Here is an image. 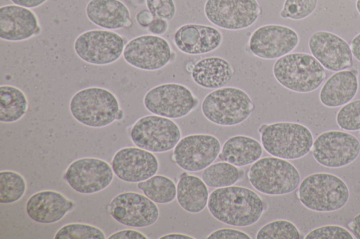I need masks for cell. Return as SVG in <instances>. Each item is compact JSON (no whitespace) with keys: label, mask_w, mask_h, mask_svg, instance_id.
<instances>
[{"label":"cell","mask_w":360,"mask_h":239,"mask_svg":"<svg viewBox=\"0 0 360 239\" xmlns=\"http://www.w3.org/2000/svg\"><path fill=\"white\" fill-rule=\"evenodd\" d=\"M207 207L210 214L220 222L245 227L257 222L267 205L252 189L232 185L213 190Z\"/></svg>","instance_id":"obj_1"},{"label":"cell","mask_w":360,"mask_h":239,"mask_svg":"<svg viewBox=\"0 0 360 239\" xmlns=\"http://www.w3.org/2000/svg\"><path fill=\"white\" fill-rule=\"evenodd\" d=\"M69 109L77 121L90 128H103L122 117L117 97L101 87L85 88L75 93Z\"/></svg>","instance_id":"obj_2"},{"label":"cell","mask_w":360,"mask_h":239,"mask_svg":"<svg viewBox=\"0 0 360 239\" xmlns=\"http://www.w3.org/2000/svg\"><path fill=\"white\" fill-rule=\"evenodd\" d=\"M259 132L263 149L272 156L296 160L311 151L313 135L301 123L283 121L264 124Z\"/></svg>","instance_id":"obj_3"},{"label":"cell","mask_w":360,"mask_h":239,"mask_svg":"<svg viewBox=\"0 0 360 239\" xmlns=\"http://www.w3.org/2000/svg\"><path fill=\"white\" fill-rule=\"evenodd\" d=\"M273 75L285 88L299 93L318 89L324 81L325 68L312 55L305 53H290L276 60Z\"/></svg>","instance_id":"obj_4"},{"label":"cell","mask_w":360,"mask_h":239,"mask_svg":"<svg viewBox=\"0 0 360 239\" xmlns=\"http://www.w3.org/2000/svg\"><path fill=\"white\" fill-rule=\"evenodd\" d=\"M300 203L317 212H335L349 199V189L340 177L328 172H316L301 182L297 191Z\"/></svg>","instance_id":"obj_5"},{"label":"cell","mask_w":360,"mask_h":239,"mask_svg":"<svg viewBox=\"0 0 360 239\" xmlns=\"http://www.w3.org/2000/svg\"><path fill=\"white\" fill-rule=\"evenodd\" d=\"M248 177L252 186L268 196H282L293 192L301 177L290 162L275 156L260 158L250 168Z\"/></svg>","instance_id":"obj_6"},{"label":"cell","mask_w":360,"mask_h":239,"mask_svg":"<svg viewBox=\"0 0 360 239\" xmlns=\"http://www.w3.org/2000/svg\"><path fill=\"white\" fill-rule=\"evenodd\" d=\"M255 105L249 95L236 87H222L209 93L201 103L203 116L220 126H233L250 116Z\"/></svg>","instance_id":"obj_7"},{"label":"cell","mask_w":360,"mask_h":239,"mask_svg":"<svg viewBox=\"0 0 360 239\" xmlns=\"http://www.w3.org/2000/svg\"><path fill=\"white\" fill-rule=\"evenodd\" d=\"M181 135L180 128L174 121L155 114L141 117L130 130L131 142L137 147L152 153L173 149Z\"/></svg>","instance_id":"obj_8"},{"label":"cell","mask_w":360,"mask_h":239,"mask_svg":"<svg viewBox=\"0 0 360 239\" xmlns=\"http://www.w3.org/2000/svg\"><path fill=\"white\" fill-rule=\"evenodd\" d=\"M143 101L149 112L170 119L187 116L199 103L188 87L176 83H162L150 88Z\"/></svg>","instance_id":"obj_9"},{"label":"cell","mask_w":360,"mask_h":239,"mask_svg":"<svg viewBox=\"0 0 360 239\" xmlns=\"http://www.w3.org/2000/svg\"><path fill=\"white\" fill-rule=\"evenodd\" d=\"M123 38L112 30L90 29L80 34L75 40L73 48L82 61L93 65L114 63L123 54Z\"/></svg>","instance_id":"obj_10"},{"label":"cell","mask_w":360,"mask_h":239,"mask_svg":"<svg viewBox=\"0 0 360 239\" xmlns=\"http://www.w3.org/2000/svg\"><path fill=\"white\" fill-rule=\"evenodd\" d=\"M314 160L328 168H340L353 163L360 153V142L352 134L328 130L319 135L311 148Z\"/></svg>","instance_id":"obj_11"},{"label":"cell","mask_w":360,"mask_h":239,"mask_svg":"<svg viewBox=\"0 0 360 239\" xmlns=\"http://www.w3.org/2000/svg\"><path fill=\"white\" fill-rule=\"evenodd\" d=\"M204 13L217 27L240 30L255 24L261 9L257 0H207Z\"/></svg>","instance_id":"obj_12"},{"label":"cell","mask_w":360,"mask_h":239,"mask_svg":"<svg viewBox=\"0 0 360 239\" xmlns=\"http://www.w3.org/2000/svg\"><path fill=\"white\" fill-rule=\"evenodd\" d=\"M221 143L210 134H191L180 139L173 149L172 160L188 172L203 170L217 159Z\"/></svg>","instance_id":"obj_13"},{"label":"cell","mask_w":360,"mask_h":239,"mask_svg":"<svg viewBox=\"0 0 360 239\" xmlns=\"http://www.w3.org/2000/svg\"><path fill=\"white\" fill-rule=\"evenodd\" d=\"M114 175L112 167L106 161L84 157L72 161L63 177L76 192L91 194L106 189L111 184Z\"/></svg>","instance_id":"obj_14"},{"label":"cell","mask_w":360,"mask_h":239,"mask_svg":"<svg viewBox=\"0 0 360 239\" xmlns=\"http://www.w3.org/2000/svg\"><path fill=\"white\" fill-rule=\"evenodd\" d=\"M122 55L127 64L136 69L155 71L170 62L172 50L165 39L154 34H143L128 41Z\"/></svg>","instance_id":"obj_15"},{"label":"cell","mask_w":360,"mask_h":239,"mask_svg":"<svg viewBox=\"0 0 360 239\" xmlns=\"http://www.w3.org/2000/svg\"><path fill=\"white\" fill-rule=\"evenodd\" d=\"M108 210L118 223L134 228L150 226L160 216L155 203L145 195L132 191L116 195L109 203Z\"/></svg>","instance_id":"obj_16"},{"label":"cell","mask_w":360,"mask_h":239,"mask_svg":"<svg viewBox=\"0 0 360 239\" xmlns=\"http://www.w3.org/2000/svg\"><path fill=\"white\" fill-rule=\"evenodd\" d=\"M299 39L292 28L269 24L258 27L252 33L248 46L254 55L261 59L274 60L290 53L297 46Z\"/></svg>","instance_id":"obj_17"},{"label":"cell","mask_w":360,"mask_h":239,"mask_svg":"<svg viewBox=\"0 0 360 239\" xmlns=\"http://www.w3.org/2000/svg\"><path fill=\"white\" fill-rule=\"evenodd\" d=\"M111 167L115 176L122 181L138 183L157 173L159 161L150 151L139 147H125L114 154Z\"/></svg>","instance_id":"obj_18"},{"label":"cell","mask_w":360,"mask_h":239,"mask_svg":"<svg viewBox=\"0 0 360 239\" xmlns=\"http://www.w3.org/2000/svg\"><path fill=\"white\" fill-rule=\"evenodd\" d=\"M308 46L311 55L327 70L336 72L352 64L350 45L333 32H314L309 39Z\"/></svg>","instance_id":"obj_19"},{"label":"cell","mask_w":360,"mask_h":239,"mask_svg":"<svg viewBox=\"0 0 360 239\" xmlns=\"http://www.w3.org/2000/svg\"><path fill=\"white\" fill-rule=\"evenodd\" d=\"M37 15L30 8L15 4L0 8V38L7 41H22L40 33Z\"/></svg>","instance_id":"obj_20"},{"label":"cell","mask_w":360,"mask_h":239,"mask_svg":"<svg viewBox=\"0 0 360 239\" xmlns=\"http://www.w3.org/2000/svg\"><path fill=\"white\" fill-rule=\"evenodd\" d=\"M222 42V34L216 27L189 23L179 27L174 35V43L182 53L203 55L215 50Z\"/></svg>","instance_id":"obj_21"},{"label":"cell","mask_w":360,"mask_h":239,"mask_svg":"<svg viewBox=\"0 0 360 239\" xmlns=\"http://www.w3.org/2000/svg\"><path fill=\"white\" fill-rule=\"evenodd\" d=\"M75 206V202L63 194L53 190H43L28 198L25 210L34 221L49 224L61 220Z\"/></svg>","instance_id":"obj_22"},{"label":"cell","mask_w":360,"mask_h":239,"mask_svg":"<svg viewBox=\"0 0 360 239\" xmlns=\"http://www.w3.org/2000/svg\"><path fill=\"white\" fill-rule=\"evenodd\" d=\"M85 13L91 23L104 29L117 30L132 24L129 8L120 0H89Z\"/></svg>","instance_id":"obj_23"},{"label":"cell","mask_w":360,"mask_h":239,"mask_svg":"<svg viewBox=\"0 0 360 239\" xmlns=\"http://www.w3.org/2000/svg\"><path fill=\"white\" fill-rule=\"evenodd\" d=\"M358 90V71L356 69L338 71L323 84L319 92V100L328 108L342 107L354 98Z\"/></svg>","instance_id":"obj_24"},{"label":"cell","mask_w":360,"mask_h":239,"mask_svg":"<svg viewBox=\"0 0 360 239\" xmlns=\"http://www.w3.org/2000/svg\"><path fill=\"white\" fill-rule=\"evenodd\" d=\"M234 69L223 57L212 56L198 60L191 70V78L199 86L207 89H218L226 86L232 78Z\"/></svg>","instance_id":"obj_25"},{"label":"cell","mask_w":360,"mask_h":239,"mask_svg":"<svg viewBox=\"0 0 360 239\" xmlns=\"http://www.w3.org/2000/svg\"><path fill=\"white\" fill-rule=\"evenodd\" d=\"M262 153L263 147L257 140L239 135L225 141L218 158L237 167H243L257 161Z\"/></svg>","instance_id":"obj_26"},{"label":"cell","mask_w":360,"mask_h":239,"mask_svg":"<svg viewBox=\"0 0 360 239\" xmlns=\"http://www.w3.org/2000/svg\"><path fill=\"white\" fill-rule=\"evenodd\" d=\"M209 191L202 179L183 172L176 184V200L189 213H199L207 205Z\"/></svg>","instance_id":"obj_27"},{"label":"cell","mask_w":360,"mask_h":239,"mask_svg":"<svg viewBox=\"0 0 360 239\" xmlns=\"http://www.w3.org/2000/svg\"><path fill=\"white\" fill-rule=\"evenodd\" d=\"M28 109V100L20 88L11 85L0 86V121L14 123L21 119Z\"/></svg>","instance_id":"obj_28"},{"label":"cell","mask_w":360,"mask_h":239,"mask_svg":"<svg viewBox=\"0 0 360 239\" xmlns=\"http://www.w3.org/2000/svg\"><path fill=\"white\" fill-rule=\"evenodd\" d=\"M244 175V171L237 166L226 162L211 164L203 170L201 177L207 186L221 188L235 184Z\"/></svg>","instance_id":"obj_29"},{"label":"cell","mask_w":360,"mask_h":239,"mask_svg":"<svg viewBox=\"0 0 360 239\" xmlns=\"http://www.w3.org/2000/svg\"><path fill=\"white\" fill-rule=\"evenodd\" d=\"M137 188L155 203H169L176 198V186L169 177L155 175L149 179L138 182Z\"/></svg>","instance_id":"obj_30"},{"label":"cell","mask_w":360,"mask_h":239,"mask_svg":"<svg viewBox=\"0 0 360 239\" xmlns=\"http://www.w3.org/2000/svg\"><path fill=\"white\" fill-rule=\"evenodd\" d=\"M27 183L18 172L11 170L0 172V203H13L18 201L25 193Z\"/></svg>","instance_id":"obj_31"},{"label":"cell","mask_w":360,"mask_h":239,"mask_svg":"<svg viewBox=\"0 0 360 239\" xmlns=\"http://www.w3.org/2000/svg\"><path fill=\"white\" fill-rule=\"evenodd\" d=\"M297 226L290 221L276 219L264 225L256 234L257 239H300Z\"/></svg>","instance_id":"obj_32"},{"label":"cell","mask_w":360,"mask_h":239,"mask_svg":"<svg viewBox=\"0 0 360 239\" xmlns=\"http://www.w3.org/2000/svg\"><path fill=\"white\" fill-rule=\"evenodd\" d=\"M55 239H105L104 232L99 228L82 223H70L60 228Z\"/></svg>","instance_id":"obj_33"},{"label":"cell","mask_w":360,"mask_h":239,"mask_svg":"<svg viewBox=\"0 0 360 239\" xmlns=\"http://www.w3.org/2000/svg\"><path fill=\"white\" fill-rule=\"evenodd\" d=\"M317 4L318 0H285L279 15L284 19L301 20L313 13Z\"/></svg>","instance_id":"obj_34"},{"label":"cell","mask_w":360,"mask_h":239,"mask_svg":"<svg viewBox=\"0 0 360 239\" xmlns=\"http://www.w3.org/2000/svg\"><path fill=\"white\" fill-rule=\"evenodd\" d=\"M336 123L344 130H360V100L350 101L342 106L337 113Z\"/></svg>","instance_id":"obj_35"},{"label":"cell","mask_w":360,"mask_h":239,"mask_svg":"<svg viewBox=\"0 0 360 239\" xmlns=\"http://www.w3.org/2000/svg\"><path fill=\"white\" fill-rule=\"evenodd\" d=\"M305 239H354V237L345 228L338 225H326L314 228Z\"/></svg>","instance_id":"obj_36"},{"label":"cell","mask_w":360,"mask_h":239,"mask_svg":"<svg viewBox=\"0 0 360 239\" xmlns=\"http://www.w3.org/2000/svg\"><path fill=\"white\" fill-rule=\"evenodd\" d=\"M146 4L154 18L169 21L176 14V8L174 0H146Z\"/></svg>","instance_id":"obj_37"},{"label":"cell","mask_w":360,"mask_h":239,"mask_svg":"<svg viewBox=\"0 0 360 239\" xmlns=\"http://www.w3.org/2000/svg\"><path fill=\"white\" fill-rule=\"evenodd\" d=\"M208 239H250L251 237L244 231L236 228H223L214 231L207 237Z\"/></svg>","instance_id":"obj_38"},{"label":"cell","mask_w":360,"mask_h":239,"mask_svg":"<svg viewBox=\"0 0 360 239\" xmlns=\"http://www.w3.org/2000/svg\"><path fill=\"white\" fill-rule=\"evenodd\" d=\"M108 239H148L143 233L133 230L124 229L113 233L108 237Z\"/></svg>","instance_id":"obj_39"},{"label":"cell","mask_w":360,"mask_h":239,"mask_svg":"<svg viewBox=\"0 0 360 239\" xmlns=\"http://www.w3.org/2000/svg\"><path fill=\"white\" fill-rule=\"evenodd\" d=\"M169 24L167 20L160 18H154L151 23L148 27V31L154 35H162L168 29Z\"/></svg>","instance_id":"obj_40"},{"label":"cell","mask_w":360,"mask_h":239,"mask_svg":"<svg viewBox=\"0 0 360 239\" xmlns=\"http://www.w3.org/2000/svg\"><path fill=\"white\" fill-rule=\"evenodd\" d=\"M154 19L153 15L148 9H143L136 14V22L142 27H147Z\"/></svg>","instance_id":"obj_41"},{"label":"cell","mask_w":360,"mask_h":239,"mask_svg":"<svg viewBox=\"0 0 360 239\" xmlns=\"http://www.w3.org/2000/svg\"><path fill=\"white\" fill-rule=\"evenodd\" d=\"M13 4L27 8H35L43 5L47 0H10Z\"/></svg>","instance_id":"obj_42"},{"label":"cell","mask_w":360,"mask_h":239,"mask_svg":"<svg viewBox=\"0 0 360 239\" xmlns=\"http://www.w3.org/2000/svg\"><path fill=\"white\" fill-rule=\"evenodd\" d=\"M348 227L355 238L360 239V213L348 223Z\"/></svg>","instance_id":"obj_43"},{"label":"cell","mask_w":360,"mask_h":239,"mask_svg":"<svg viewBox=\"0 0 360 239\" xmlns=\"http://www.w3.org/2000/svg\"><path fill=\"white\" fill-rule=\"evenodd\" d=\"M350 48L353 57L360 62V33L357 34L351 41Z\"/></svg>","instance_id":"obj_44"},{"label":"cell","mask_w":360,"mask_h":239,"mask_svg":"<svg viewBox=\"0 0 360 239\" xmlns=\"http://www.w3.org/2000/svg\"><path fill=\"white\" fill-rule=\"evenodd\" d=\"M160 239H194V237H192L187 234L184 233H169L164 235L159 238Z\"/></svg>","instance_id":"obj_45"},{"label":"cell","mask_w":360,"mask_h":239,"mask_svg":"<svg viewBox=\"0 0 360 239\" xmlns=\"http://www.w3.org/2000/svg\"><path fill=\"white\" fill-rule=\"evenodd\" d=\"M356 8L359 14L360 15V0L356 1Z\"/></svg>","instance_id":"obj_46"},{"label":"cell","mask_w":360,"mask_h":239,"mask_svg":"<svg viewBox=\"0 0 360 239\" xmlns=\"http://www.w3.org/2000/svg\"><path fill=\"white\" fill-rule=\"evenodd\" d=\"M359 137H360V132H359Z\"/></svg>","instance_id":"obj_47"}]
</instances>
